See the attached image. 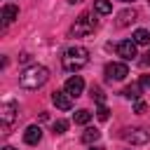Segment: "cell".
<instances>
[{
    "label": "cell",
    "mask_w": 150,
    "mask_h": 150,
    "mask_svg": "<svg viewBox=\"0 0 150 150\" xmlns=\"http://www.w3.org/2000/svg\"><path fill=\"white\" fill-rule=\"evenodd\" d=\"M66 129H68V122L66 120H56L54 122V134H63Z\"/></svg>",
    "instance_id": "ffe728a7"
},
{
    "label": "cell",
    "mask_w": 150,
    "mask_h": 150,
    "mask_svg": "<svg viewBox=\"0 0 150 150\" xmlns=\"http://www.w3.org/2000/svg\"><path fill=\"white\" fill-rule=\"evenodd\" d=\"M89 120H91V112L84 110V108L73 112V122H75V124H89Z\"/></svg>",
    "instance_id": "2e32d148"
},
{
    "label": "cell",
    "mask_w": 150,
    "mask_h": 150,
    "mask_svg": "<svg viewBox=\"0 0 150 150\" xmlns=\"http://www.w3.org/2000/svg\"><path fill=\"white\" fill-rule=\"evenodd\" d=\"M148 110V103L145 101H136V105H134V112H138V115H143Z\"/></svg>",
    "instance_id": "44dd1931"
},
{
    "label": "cell",
    "mask_w": 150,
    "mask_h": 150,
    "mask_svg": "<svg viewBox=\"0 0 150 150\" xmlns=\"http://www.w3.org/2000/svg\"><path fill=\"white\" fill-rule=\"evenodd\" d=\"M131 21H136V9H124V12H120V19H117V26H120V28L129 26Z\"/></svg>",
    "instance_id": "4fadbf2b"
},
{
    "label": "cell",
    "mask_w": 150,
    "mask_h": 150,
    "mask_svg": "<svg viewBox=\"0 0 150 150\" xmlns=\"http://www.w3.org/2000/svg\"><path fill=\"white\" fill-rule=\"evenodd\" d=\"M16 16H19V7H16V5H12V2L2 5V23H5V26L12 23Z\"/></svg>",
    "instance_id": "8fae6325"
},
{
    "label": "cell",
    "mask_w": 150,
    "mask_h": 150,
    "mask_svg": "<svg viewBox=\"0 0 150 150\" xmlns=\"http://www.w3.org/2000/svg\"><path fill=\"white\" fill-rule=\"evenodd\" d=\"M52 103H54L59 110H70V108H73V98H70L66 91H54V94H52Z\"/></svg>",
    "instance_id": "30bf717a"
},
{
    "label": "cell",
    "mask_w": 150,
    "mask_h": 150,
    "mask_svg": "<svg viewBox=\"0 0 150 150\" xmlns=\"http://www.w3.org/2000/svg\"><path fill=\"white\" fill-rule=\"evenodd\" d=\"M127 75H129L127 63L112 61V63H108V66H105V77H108V80H124Z\"/></svg>",
    "instance_id": "52a82bcc"
},
{
    "label": "cell",
    "mask_w": 150,
    "mask_h": 150,
    "mask_svg": "<svg viewBox=\"0 0 150 150\" xmlns=\"http://www.w3.org/2000/svg\"><path fill=\"white\" fill-rule=\"evenodd\" d=\"M143 63H145V66H148V63H150V49H148V52H145V59H143Z\"/></svg>",
    "instance_id": "603a6c76"
},
{
    "label": "cell",
    "mask_w": 150,
    "mask_h": 150,
    "mask_svg": "<svg viewBox=\"0 0 150 150\" xmlns=\"http://www.w3.org/2000/svg\"><path fill=\"white\" fill-rule=\"evenodd\" d=\"M96 117H98L101 122H105V120L110 117V110H108L105 105H98V108H96Z\"/></svg>",
    "instance_id": "d6986e66"
},
{
    "label": "cell",
    "mask_w": 150,
    "mask_h": 150,
    "mask_svg": "<svg viewBox=\"0 0 150 150\" xmlns=\"http://www.w3.org/2000/svg\"><path fill=\"white\" fill-rule=\"evenodd\" d=\"M141 87H143V89L150 87V75H143V77H141Z\"/></svg>",
    "instance_id": "7402d4cb"
},
{
    "label": "cell",
    "mask_w": 150,
    "mask_h": 150,
    "mask_svg": "<svg viewBox=\"0 0 150 150\" xmlns=\"http://www.w3.org/2000/svg\"><path fill=\"white\" fill-rule=\"evenodd\" d=\"M2 150H16V148H12V145H5V148H2Z\"/></svg>",
    "instance_id": "484cf974"
},
{
    "label": "cell",
    "mask_w": 150,
    "mask_h": 150,
    "mask_svg": "<svg viewBox=\"0 0 150 150\" xmlns=\"http://www.w3.org/2000/svg\"><path fill=\"white\" fill-rule=\"evenodd\" d=\"M68 2H70V5H75V2H84V0H68Z\"/></svg>",
    "instance_id": "d4e9b609"
},
{
    "label": "cell",
    "mask_w": 150,
    "mask_h": 150,
    "mask_svg": "<svg viewBox=\"0 0 150 150\" xmlns=\"http://www.w3.org/2000/svg\"><path fill=\"white\" fill-rule=\"evenodd\" d=\"M94 28H96V19H94L89 12H82V14L77 16V21L70 26V35H75V38H84V35L94 33Z\"/></svg>",
    "instance_id": "3957f363"
},
{
    "label": "cell",
    "mask_w": 150,
    "mask_h": 150,
    "mask_svg": "<svg viewBox=\"0 0 150 150\" xmlns=\"http://www.w3.org/2000/svg\"><path fill=\"white\" fill-rule=\"evenodd\" d=\"M134 42H136V45H148V42H150V30H145V28L134 30Z\"/></svg>",
    "instance_id": "e0dca14e"
},
{
    "label": "cell",
    "mask_w": 150,
    "mask_h": 150,
    "mask_svg": "<svg viewBox=\"0 0 150 150\" xmlns=\"http://www.w3.org/2000/svg\"><path fill=\"white\" fill-rule=\"evenodd\" d=\"M16 110H19V108H16V103H14V101H5V103L0 105V122H2V127H5V129L16 120Z\"/></svg>",
    "instance_id": "8992f818"
},
{
    "label": "cell",
    "mask_w": 150,
    "mask_h": 150,
    "mask_svg": "<svg viewBox=\"0 0 150 150\" xmlns=\"http://www.w3.org/2000/svg\"><path fill=\"white\" fill-rule=\"evenodd\" d=\"M89 94H91V98H94L98 105H103V101H105V94H103V89H101V87H94V84H91Z\"/></svg>",
    "instance_id": "ac0fdd59"
},
{
    "label": "cell",
    "mask_w": 150,
    "mask_h": 150,
    "mask_svg": "<svg viewBox=\"0 0 150 150\" xmlns=\"http://www.w3.org/2000/svg\"><path fill=\"white\" fill-rule=\"evenodd\" d=\"M122 2H131V0H122Z\"/></svg>",
    "instance_id": "4316f807"
},
{
    "label": "cell",
    "mask_w": 150,
    "mask_h": 150,
    "mask_svg": "<svg viewBox=\"0 0 150 150\" xmlns=\"http://www.w3.org/2000/svg\"><path fill=\"white\" fill-rule=\"evenodd\" d=\"M101 138V131L98 129H94V127H89V129H84V134H82V143H87V145H91V143H96Z\"/></svg>",
    "instance_id": "5bb4252c"
},
{
    "label": "cell",
    "mask_w": 150,
    "mask_h": 150,
    "mask_svg": "<svg viewBox=\"0 0 150 150\" xmlns=\"http://www.w3.org/2000/svg\"><path fill=\"white\" fill-rule=\"evenodd\" d=\"M127 98H131V101H141V94H143V87H141V82H134V84H129V87H124V91H122Z\"/></svg>",
    "instance_id": "7c38bea8"
},
{
    "label": "cell",
    "mask_w": 150,
    "mask_h": 150,
    "mask_svg": "<svg viewBox=\"0 0 150 150\" xmlns=\"http://www.w3.org/2000/svg\"><path fill=\"white\" fill-rule=\"evenodd\" d=\"M94 12L96 14H110L112 12V2L110 0H94Z\"/></svg>",
    "instance_id": "9a60e30c"
},
{
    "label": "cell",
    "mask_w": 150,
    "mask_h": 150,
    "mask_svg": "<svg viewBox=\"0 0 150 150\" xmlns=\"http://www.w3.org/2000/svg\"><path fill=\"white\" fill-rule=\"evenodd\" d=\"M89 150H105V148H101V145H91Z\"/></svg>",
    "instance_id": "cb8c5ba5"
},
{
    "label": "cell",
    "mask_w": 150,
    "mask_h": 150,
    "mask_svg": "<svg viewBox=\"0 0 150 150\" xmlns=\"http://www.w3.org/2000/svg\"><path fill=\"white\" fill-rule=\"evenodd\" d=\"M127 143H131V145H143V143H148L150 141V129H143V127H131V129H122V134H120Z\"/></svg>",
    "instance_id": "277c9868"
},
{
    "label": "cell",
    "mask_w": 150,
    "mask_h": 150,
    "mask_svg": "<svg viewBox=\"0 0 150 150\" xmlns=\"http://www.w3.org/2000/svg\"><path fill=\"white\" fill-rule=\"evenodd\" d=\"M63 91H66L70 98H77V96L84 91V80H82L80 75L68 77V80H66V84H63Z\"/></svg>",
    "instance_id": "5b68a950"
},
{
    "label": "cell",
    "mask_w": 150,
    "mask_h": 150,
    "mask_svg": "<svg viewBox=\"0 0 150 150\" xmlns=\"http://www.w3.org/2000/svg\"><path fill=\"white\" fill-rule=\"evenodd\" d=\"M61 63L68 73H77L80 68H84L89 63V49L82 47V45H75V47H68L61 56Z\"/></svg>",
    "instance_id": "6da1fadb"
},
{
    "label": "cell",
    "mask_w": 150,
    "mask_h": 150,
    "mask_svg": "<svg viewBox=\"0 0 150 150\" xmlns=\"http://www.w3.org/2000/svg\"><path fill=\"white\" fill-rule=\"evenodd\" d=\"M49 80V70L45 68V66H38V63H33V66H28L21 75H19V84L23 87V89H40L45 82Z\"/></svg>",
    "instance_id": "7a4b0ae2"
},
{
    "label": "cell",
    "mask_w": 150,
    "mask_h": 150,
    "mask_svg": "<svg viewBox=\"0 0 150 150\" xmlns=\"http://www.w3.org/2000/svg\"><path fill=\"white\" fill-rule=\"evenodd\" d=\"M40 141H42V129H40L38 124L26 127V131H23V143H28V145H38Z\"/></svg>",
    "instance_id": "9c48e42d"
},
{
    "label": "cell",
    "mask_w": 150,
    "mask_h": 150,
    "mask_svg": "<svg viewBox=\"0 0 150 150\" xmlns=\"http://www.w3.org/2000/svg\"><path fill=\"white\" fill-rule=\"evenodd\" d=\"M117 56H122L124 61H134L136 59V42L134 40H122L117 45Z\"/></svg>",
    "instance_id": "ba28073f"
}]
</instances>
